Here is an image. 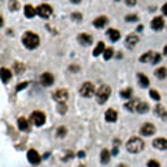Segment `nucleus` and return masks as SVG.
Segmentation results:
<instances>
[{
    "instance_id": "nucleus-1",
    "label": "nucleus",
    "mask_w": 167,
    "mask_h": 167,
    "mask_svg": "<svg viewBox=\"0 0 167 167\" xmlns=\"http://www.w3.org/2000/svg\"><path fill=\"white\" fill-rule=\"evenodd\" d=\"M22 43H24V46L29 50L37 48V47L39 46V37H38L35 33L26 32L24 35H22Z\"/></svg>"
},
{
    "instance_id": "nucleus-2",
    "label": "nucleus",
    "mask_w": 167,
    "mask_h": 167,
    "mask_svg": "<svg viewBox=\"0 0 167 167\" xmlns=\"http://www.w3.org/2000/svg\"><path fill=\"white\" fill-rule=\"evenodd\" d=\"M144 149V141L140 137H132L127 142V150L129 153H140Z\"/></svg>"
},
{
    "instance_id": "nucleus-3",
    "label": "nucleus",
    "mask_w": 167,
    "mask_h": 167,
    "mask_svg": "<svg viewBox=\"0 0 167 167\" xmlns=\"http://www.w3.org/2000/svg\"><path fill=\"white\" fill-rule=\"evenodd\" d=\"M110 94H111V89H110V86H107V85H102L101 88L98 89V91L95 93L97 102H98V103H101V105H102V103H105V102L108 99Z\"/></svg>"
},
{
    "instance_id": "nucleus-4",
    "label": "nucleus",
    "mask_w": 167,
    "mask_h": 167,
    "mask_svg": "<svg viewBox=\"0 0 167 167\" xmlns=\"http://www.w3.org/2000/svg\"><path fill=\"white\" fill-rule=\"evenodd\" d=\"M80 94L82 97H86V98H90L95 94V89H94V85L91 82H84L80 88Z\"/></svg>"
},
{
    "instance_id": "nucleus-5",
    "label": "nucleus",
    "mask_w": 167,
    "mask_h": 167,
    "mask_svg": "<svg viewBox=\"0 0 167 167\" xmlns=\"http://www.w3.org/2000/svg\"><path fill=\"white\" fill-rule=\"evenodd\" d=\"M30 121L34 125H37V127H41V125H43L44 121H46V115H44L42 111H34V112L32 114V116H30Z\"/></svg>"
},
{
    "instance_id": "nucleus-6",
    "label": "nucleus",
    "mask_w": 167,
    "mask_h": 167,
    "mask_svg": "<svg viewBox=\"0 0 167 167\" xmlns=\"http://www.w3.org/2000/svg\"><path fill=\"white\" fill-rule=\"evenodd\" d=\"M52 13V8L48 4H41L37 7V15L42 18H48Z\"/></svg>"
},
{
    "instance_id": "nucleus-7",
    "label": "nucleus",
    "mask_w": 167,
    "mask_h": 167,
    "mask_svg": "<svg viewBox=\"0 0 167 167\" xmlns=\"http://www.w3.org/2000/svg\"><path fill=\"white\" fill-rule=\"evenodd\" d=\"M52 98L58 102V103H64V102L68 99V91L65 89H58L54 94H52Z\"/></svg>"
},
{
    "instance_id": "nucleus-8",
    "label": "nucleus",
    "mask_w": 167,
    "mask_h": 167,
    "mask_svg": "<svg viewBox=\"0 0 167 167\" xmlns=\"http://www.w3.org/2000/svg\"><path fill=\"white\" fill-rule=\"evenodd\" d=\"M27 159H29V162L33 163V165H38V163L41 162V155L38 154L37 150L32 149L27 152Z\"/></svg>"
},
{
    "instance_id": "nucleus-9",
    "label": "nucleus",
    "mask_w": 167,
    "mask_h": 167,
    "mask_svg": "<svg viewBox=\"0 0 167 167\" xmlns=\"http://www.w3.org/2000/svg\"><path fill=\"white\" fill-rule=\"evenodd\" d=\"M140 132L142 136H152V135H154V132H155V127L152 123H146L141 127Z\"/></svg>"
},
{
    "instance_id": "nucleus-10",
    "label": "nucleus",
    "mask_w": 167,
    "mask_h": 167,
    "mask_svg": "<svg viewBox=\"0 0 167 167\" xmlns=\"http://www.w3.org/2000/svg\"><path fill=\"white\" fill-rule=\"evenodd\" d=\"M41 82H42V85H44V86H50V85H52V82H54V77H52L51 73L44 72V73H42V76H41Z\"/></svg>"
},
{
    "instance_id": "nucleus-11",
    "label": "nucleus",
    "mask_w": 167,
    "mask_h": 167,
    "mask_svg": "<svg viewBox=\"0 0 167 167\" xmlns=\"http://www.w3.org/2000/svg\"><path fill=\"white\" fill-rule=\"evenodd\" d=\"M138 42V37L136 34H129L127 38H125V46L128 47V48H133V47L137 44Z\"/></svg>"
},
{
    "instance_id": "nucleus-12",
    "label": "nucleus",
    "mask_w": 167,
    "mask_h": 167,
    "mask_svg": "<svg viewBox=\"0 0 167 167\" xmlns=\"http://www.w3.org/2000/svg\"><path fill=\"white\" fill-rule=\"evenodd\" d=\"M163 26H165V21H163L162 17L153 18V21H152V29H154V30H157V32H158V30H162Z\"/></svg>"
},
{
    "instance_id": "nucleus-13",
    "label": "nucleus",
    "mask_w": 167,
    "mask_h": 167,
    "mask_svg": "<svg viewBox=\"0 0 167 167\" xmlns=\"http://www.w3.org/2000/svg\"><path fill=\"white\" fill-rule=\"evenodd\" d=\"M105 118L108 123H114V121H116V119H118V112H116L114 108H108V110L106 111Z\"/></svg>"
},
{
    "instance_id": "nucleus-14",
    "label": "nucleus",
    "mask_w": 167,
    "mask_h": 167,
    "mask_svg": "<svg viewBox=\"0 0 167 167\" xmlns=\"http://www.w3.org/2000/svg\"><path fill=\"white\" fill-rule=\"evenodd\" d=\"M141 102L138 101V99H132V101L127 102V103L124 105V107L127 108L128 111H131V112H135V111H137V107H138V105Z\"/></svg>"
},
{
    "instance_id": "nucleus-15",
    "label": "nucleus",
    "mask_w": 167,
    "mask_h": 167,
    "mask_svg": "<svg viewBox=\"0 0 167 167\" xmlns=\"http://www.w3.org/2000/svg\"><path fill=\"white\" fill-rule=\"evenodd\" d=\"M153 145L159 150H165V149H167V140L166 138H155V140L153 141Z\"/></svg>"
},
{
    "instance_id": "nucleus-16",
    "label": "nucleus",
    "mask_w": 167,
    "mask_h": 167,
    "mask_svg": "<svg viewBox=\"0 0 167 167\" xmlns=\"http://www.w3.org/2000/svg\"><path fill=\"white\" fill-rule=\"evenodd\" d=\"M77 39H79V42L81 44H85V46H89V44H91V42H93V39H91V37L89 34H85V33H82V34H80L79 37H77Z\"/></svg>"
},
{
    "instance_id": "nucleus-17",
    "label": "nucleus",
    "mask_w": 167,
    "mask_h": 167,
    "mask_svg": "<svg viewBox=\"0 0 167 167\" xmlns=\"http://www.w3.org/2000/svg\"><path fill=\"white\" fill-rule=\"evenodd\" d=\"M35 15H37V8H34L33 5H30V4L25 5V16H26L27 18L34 17Z\"/></svg>"
},
{
    "instance_id": "nucleus-18",
    "label": "nucleus",
    "mask_w": 167,
    "mask_h": 167,
    "mask_svg": "<svg viewBox=\"0 0 167 167\" xmlns=\"http://www.w3.org/2000/svg\"><path fill=\"white\" fill-rule=\"evenodd\" d=\"M0 76H1V81L4 82V84H7L8 81H9L11 77H12V73H11L9 69L1 68V69H0Z\"/></svg>"
},
{
    "instance_id": "nucleus-19",
    "label": "nucleus",
    "mask_w": 167,
    "mask_h": 167,
    "mask_svg": "<svg viewBox=\"0 0 167 167\" xmlns=\"http://www.w3.org/2000/svg\"><path fill=\"white\" fill-rule=\"evenodd\" d=\"M154 52L153 51H147L145 54L142 55V56L140 58V62L141 63H153V59H154Z\"/></svg>"
},
{
    "instance_id": "nucleus-20",
    "label": "nucleus",
    "mask_w": 167,
    "mask_h": 167,
    "mask_svg": "<svg viewBox=\"0 0 167 167\" xmlns=\"http://www.w3.org/2000/svg\"><path fill=\"white\" fill-rule=\"evenodd\" d=\"M107 34L108 37H110V39L112 42H116L120 39V33H119V30H115V29H108L107 30Z\"/></svg>"
},
{
    "instance_id": "nucleus-21",
    "label": "nucleus",
    "mask_w": 167,
    "mask_h": 167,
    "mask_svg": "<svg viewBox=\"0 0 167 167\" xmlns=\"http://www.w3.org/2000/svg\"><path fill=\"white\" fill-rule=\"evenodd\" d=\"M93 24H94V26L95 27H103L106 24H107V17H105V16H99V17H97L95 20L93 21Z\"/></svg>"
},
{
    "instance_id": "nucleus-22",
    "label": "nucleus",
    "mask_w": 167,
    "mask_h": 167,
    "mask_svg": "<svg viewBox=\"0 0 167 167\" xmlns=\"http://www.w3.org/2000/svg\"><path fill=\"white\" fill-rule=\"evenodd\" d=\"M137 79H138V84H140L142 88L149 86V79H147L144 73H137Z\"/></svg>"
},
{
    "instance_id": "nucleus-23",
    "label": "nucleus",
    "mask_w": 167,
    "mask_h": 167,
    "mask_svg": "<svg viewBox=\"0 0 167 167\" xmlns=\"http://www.w3.org/2000/svg\"><path fill=\"white\" fill-rule=\"evenodd\" d=\"M17 124H18V128H20L21 131H29V123H27V120L25 118H20V119H18Z\"/></svg>"
},
{
    "instance_id": "nucleus-24",
    "label": "nucleus",
    "mask_w": 167,
    "mask_h": 167,
    "mask_svg": "<svg viewBox=\"0 0 167 167\" xmlns=\"http://www.w3.org/2000/svg\"><path fill=\"white\" fill-rule=\"evenodd\" d=\"M155 76L158 77V79L163 80L167 77V68H165V67H161V68H158L157 71H155Z\"/></svg>"
},
{
    "instance_id": "nucleus-25",
    "label": "nucleus",
    "mask_w": 167,
    "mask_h": 167,
    "mask_svg": "<svg viewBox=\"0 0 167 167\" xmlns=\"http://www.w3.org/2000/svg\"><path fill=\"white\" fill-rule=\"evenodd\" d=\"M102 52H105V43H103V42H98L97 47L94 48V51H93V55H94V56H98V55L102 54Z\"/></svg>"
},
{
    "instance_id": "nucleus-26",
    "label": "nucleus",
    "mask_w": 167,
    "mask_h": 167,
    "mask_svg": "<svg viewBox=\"0 0 167 167\" xmlns=\"http://www.w3.org/2000/svg\"><path fill=\"white\" fill-rule=\"evenodd\" d=\"M101 162L102 163H108L110 162V152L107 149H103L101 152Z\"/></svg>"
},
{
    "instance_id": "nucleus-27",
    "label": "nucleus",
    "mask_w": 167,
    "mask_h": 167,
    "mask_svg": "<svg viewBox=\"0 0 167 167\" xmlns=\"http://www.w3.org/2000/svg\"><path fill=\"white\" fill-rule=\"evenodd\" d=\"M13 69H15V73L21 74V73H24V71H25V65L20 62H16L15 65H13Z\"/></svg>"
},
{
    "instance_id": "nucleus-28",
    "label": "nucleus",
    "mask_w": 167,
    "mask_h": 167,
    "mask_svg": "<svg viewBox=\"0 0 167 167\" xmlns=\"http://www.w3.org/2000/svg\"><path fill=\"white\" fill-rule=\"evenodd\" d=\"M147 111H149V105L145 103V102H141L137 107V112L138 114H145Z\"/></svg>"
},
{
    "instance_id": "nucleus-29",
    "label": "nucleus",
    "mask_w": 167,
    "mask_h": 167,
    "mask_svg": "<svg viewBox=\"0 0 167 167\" xmlns=\"http://www.w3.org/2000/svg\"><path fill=\"white\" fill-rule=\"evenodd\" d=\"M8 7H9L11 11H17L18 8H20V3L17 1V0H9V3H8Z\"/></svg>"
},
{
    "instance_id": "nucleus-30",
    "label": "nucleus",
    "mask_w": 167,
    "mask_h": 167,
    "mask_svg": "<svg viewBox=\"0 0 167 167\" xmlns=\"http://www.w3.org/2000/svg\"><path fill=\"white\" fill-rule=\"evenodd\" d=\"M154 112H155V115H158V116H161V118H162L163 112H165V110H163L162 105H157V106H155V108H154Z\"/></svg>"
},
{
    "instance_id": "nucleus-31",
    "label": "nucleus",
    "mask_w": 167,
    "mask_h": 167,
    "mask_svg": "<svg viewBox=\"0 0 167 167\" xmlns=\"http://www.w3.org/2000/svg\"><path fill=\"white\" fill-rule=\"evenodd\" d=\"M103 55H105V59H106V60H110L111 58H112V55H114L112 48H106L105 52H103Z\"/></svg>"
},
{
    "instance_id": "nucleus-32",
    "label": "nucleus",
    "mask_w": 167,
    "mask_h": 167,
    "mask_svg": "<svg viewBox=\"0 0 167 167\" xmlns=\"http://www.w3.org/2000/svg\"><path fill=\"white\" fill-rule=\"evenodd\" d=\"M120 95L123 97V98H131V95H132V89H125V90H121Z\"/></svg>"
},
{
    "instance_id": "nucleus-33",
    "label": "nucleus",
    "mask_w": 167,
    "mask_h": 167,
    "mask_svg": "<svg viewBox=\"0 0 167 167\" xmlns=\"http://www.w3.org/2000/svg\"><path fill=\"white\" fill-rule=\"evenodd\" d=\"M150 97H152L153 99H155V101H159L161 99V95L157 90H150Z\"/></svg>"
},
{
    "instance_id": "nucleus-34",
    "label": "nucleus",
    "mask_w": 167,
    "mask_h": 167,
    "mask_svg": "<svg viewBox=\"0 0 167 167\" xmlns=\"http://www.w3.org/2000/svg\"><path fill=\"white\" fill-rule=\"evenodd\" d=\"M138 20V17L136 15H128V16H125V21H128V22H135V21H137Z\"/></svg>"
},
{
    "instance_id": "nucleus-35",
    "label": "nucleus",
    "mask_w": 167,
    "mask_h": 167,
    "mask_svg": "<svg viewBox=\"0 0 167 167\" xmlns=\"http://www.w3.org/2000/svg\"><path fill=\"white\" fill-rule=\"evenodd\" d=\"M65 135H67V128L65 127H60L59 129H58V136H59V137H64Z\"/></svg>"
},
{
    "instance_id": "nucleus-36",
    "label": "nucleus",
    "mask_w": 167,
    "mask_h": 167,
    "mask_svg": "<svg viewBox=\"0 0 167 167\" xmlns=\"http://www.w3.org/2000/svg\"><path fill=\"white\" fill-rule=\"evenodd\" d=\"M58 111H59L60 114H65L67 112V105L59 103V105H58Z\"/></svg>"
},
{
    "instance_id": "nucleus-37",
    "label": "nucleus",
    "mask_w": 167,
    "mask_h": 167,
    "mask_svg": "<svg viewBox=\"0 0 167 167\" xmlns=\"http://www.w3.org/2000/svg\"><path fill=\"white\" fill-rule=\"evenodd\" d=\"M71 17H72V20H73V21H81V18H82V15H81V13H72V16H71Z\"/></svg>"
},
{
    "instance_id": "nucleus-38",
    "label": "nucleus",
    "mask_w": 167,
    "mask_h": 167,
    "mask_svg": "<svg viewBox=\"0 0 167 167\" xmlns=\"http://www.w3.org/2000/svg\"><path fill=\"white\" fill-rule=\"evenodd\" d=\"M147 167H159V163L157 162V161H149L147 162Z\"/></svg>"
},
{
    "instance_id": "nucleus-39",
    "label": "nucleus",
    "mask_w": 167,
    "mask_h": 167,
    "mask_svg": "<svg viewBox=\"0 0 167 167\" xmlns=\"http://www.w3.org/2000/svg\"><path fill=\"white\" fill-rule=\"evenodd\" d=\"M27 86V82H21V84H18L17 85V88H16V90L17 91H20V90H22V89H25Z\"/></svg>"
},
{
    "instance_id": "nucleus-40",
    "label": "nucleus",
    "mask_w": 167,
    "mask_h": 167,
    "mask_svg": "<svg viewBox=\"0 0 167 167\" xmlns=\"http://www.w3.org/2000/svg\"><path fill=\"white\" fill-rule=\"evenodd\" d=\"M136 3H137V0H125V4L129 5V7H133Z\"/></svg>"
},
{
    "instance_id": "nucleus-41",
    "label": "nucleus",
    "mask_w": 167,
    "mask_h": 167,
    "mask_svg": "<svg viewBox=\"0 0 167 167\" xmlns=\"http://www.w3.org/2000/svg\"><path fill=\"white\" fill-rule=\"evenodd\" d=\"M159 60H161V55H159V54H155V55H154V59H153V64L158 63Z\"/></svg>"
},
{
    "instance_id": "nucleus-42",
    "label": "nucleus",
    "mask_w": 167,
    "mask_h": 167,
    "mask_svg": "<svg viewBox=\"0 0 167 167\" xmlns=\"http://www.w3.org/2000/svg\"><path fill=\"white\" fill-rule=\"evenodd\" d=\"M162 12H163V15H166V16H167V3H166V4L162 7Z\"/></svg>"
},
{
    "instance_id": "nucleus-43",
    "label": "nucleus",
    "mask_w": 167,
    "mask_h": 167,
    "mask_svg": "<svg viewBox=\"0 0 167 167\" xmlns=\"http://www.w3.org/2000/svg\"><path fill=\"white\" fill-rule=\"evenodd\" d=\"M77 155H79V158H84L85 157V152H79V154Z\"/></svg>"
},
{
    "instance_id": "nucleus-44",
    "label": "nucleus",
    "mask_w": 167,
    "mask_h": 167,
    "mask_svg": "<svg viewBox=\"0 0 167 167\" xmlns=\"http://www.w3.org/2000/svg\"><path fill=\"white\" fill-rule=\"evenodd\" d=\"M162 119H163V120H167V111H165V112H163Z\"/></svg>"
},
{
    "instance_id": "nucleus-45",
    "label": "nucleus",
    "mask_w": 167,
    "mask_h": 167,
    "mask_svg": "<svg viewBox=\"0 0 167 167\" xmlns=\"http://www.w3.org/2000/svg\"><path fill=\"white\" fill-rule=\"evenodd\" d=\"M69 69H71V71H79V68H77V67H71Z\"/></svg>"
},
{
    "instance_id": "nucleus-46",
    "label": "nucleus",
    "mask_w": 167,
    "mask_h": 167,
    "mask_svg": "<svg viewBox=\"0 0 167 167\" xmlns=\"http://www.w3.org/2000/svg\"><path fill=\"white\" fill-rule=\"evenodd\" d=\"M71 1H72V3H74V4H79V3L81 1V0H71Z\"/></svg>"
},
{
    "instance_id": "nucleus-47",
    "label": "nucleus",
    "mask_w": 167,
    "mask_h": 167,
    "mask_svg": "<svg viewBox=\"0 0 167 167\" xmlns=\"http://www.w3.org/2000/svg\"><path fill=\"white\" fill-rule=\"evenodd\" d=\"M163 54L167 55V46H165V50H163Z\"/></svg>"
},
{
    "instance_id": "nucleus-48",
    "label": "nucleus",
    "mask_w": 167,
    "mask_h": 167,
    "mask_svg": "<svg viewBox=\"0 0 167 167\" xmlns=\"http://www.w3.org/2000/svg\"><path fill=\"white\" fill-rule=\"evenodd\" d=\"M119 167H127V166H124V165H120V166H119Z\"/></svg>"
},
{
    "instance_id": "nucleus-49",
    "label": "nucleus",
    "mask_w": 167,
    "mask_h": 167,
    "mask_svg": "<svg viewBox=\"0 0 167 167\" xmlns=\"http://www.w3.org/2000/svg\"><path fill=\"white\" fill-rule=\"evenodd\" d=\"M79 167H85V166H82V165H80V166H79Z\"/></svg>"
},
{
    "instance_id": "nucleus-50",
    "label": "nucleus",
    "mask_w": 167,
    "mask_h": 167,
    "mask_svg": "<svg viewBox=\"0 0 167 167\" xmlns=\"http://www.w3.org/2000/svg\"><path fill=\"white\" fill-rule=\"evenodd\" d=\"M116 1H119V0H116Z\"/></svg>"
}]
</instances>
